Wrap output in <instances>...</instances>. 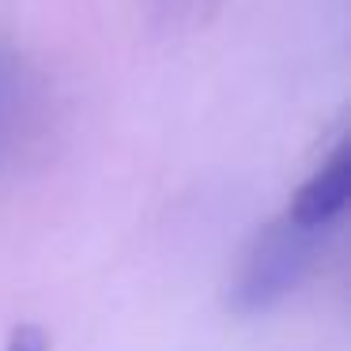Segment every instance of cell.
Masks as SVG:
<instances>
[{"mask_svg": "<svg viewBox=\"0 0 351 351\" xmlns=\"http://www.w3.org/2000/svg\"><path fill=\"white\" fill-rule=\"evenodd\" d=\"M31 102H34V84L27 64L12 53H0V159L12 155V147L23 140Z\"/></svg>", "mask_w": 351, "mask_h": 351, "instance_id": "3", "label": "cell"}, {"mask_svg": "<svg viewBox=\"0 0 351 351\" xmlns=\"http://www.w3.org/2000/svg\"><path fill=\"white\" fill-rule=\"evenodd\" d=\"M12 351H49V340L42 336V328L19 325L16 332H12Z\"/></svg>", "mask_w": 351, "mask_h": 351, "instance_id": "4", "label": "cell"}, {"mask_svg": "<svg viewBox=\"0 0 351 351\" xmlns=\"http://www.w3.org/2000/svg\"><path fill=\"white\" fill-rule=\"evenodd\" d=\"M325 234L328 230H306L295 227L291 219L268 223L253 238L250 253L238 268V280L230 287V306L238 313H265L280 306L313 268Z\"/></svg>", "mask_w": 351, "mask_h": 351, "instance_id": "1", "label": "cell"}, {"mask_svg": "<svg viewBox=\"0 0 351 351\" xmlns=\"http://www.w3.org/2000/svg\"><path fill=\"white\" fill-rule=\"evenodd\" d=\"M348 200H351V144L343 140L302 182V189L295 193L283 219H291L295 227H306V230H332L336 219L343 215V208H348Z\"/></svg>", "mask_w": 351, "mask_h": 351, "instance_id": "2", "label": "cell"}]
</instances>
